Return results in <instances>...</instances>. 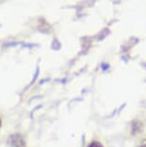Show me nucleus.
I'll return each instance as SVG.
<instances>
[{"label":"nucleus","mask_w":146,"mask_h":147,"mask_svg":"<svg viewBox=\"0 0 146 147\" xmlns=\"http://www.w3.org/2000/svg\"><path fill=\"white\" fill-rule=\"evenodd\" d=\"M12 147H26L25 141L19 136L15 135L12 137Z\"/></svg>","instance_id":"1"},{"label":"nucleus","mask_w":146,"mask_h":147,"mask_svg":"<svg viewBox=\"0 0 146 147\" xmlns=\"http://www.w3.org/2000/svg\"><path fill=\"white\" fill-rule=\"evenodd\" d=\"M142 127H143V125H142L141 123H140V122H139V121L135 122L134 125H133V133H135V134H136V133L140 132L143 129Z\"/></svg>","instance_id":"2"},{"label":"nucleus","mask_w":146,"mask_h":147,"mask_svg":"<svg viewBox=\"0 0 146 147\" xmlns=\"http://www.w3.org/2000/svg\"><path fill=\"white\" fill-rule=\"evenodd\" d=\"M87 147H103V145L100 142H98V141H93Z\"/></svg>","instance_id":"3"},{"label":"nucleus","mask_w":146,"mask_h":147,"mask_svg":"<svg viewBox=\"0 0 146 147\" xmlns=\"http://www.w3.org/2000/svg\"><path fill=\"white\" fill-rule=\"evenodd\" d=\"M139 147H146V138H145V140H143L141 142H140Z\"/></svg>","instance_id":"4"},{"label":"nucleus","mask_w":146,"mask_h":147,"mask_svg":"<svg viewBox=\"0 0 146 147\" xmlns=\"http://www.w3.org/2000/svg\"><path fill=\"white\" fill-rule=\"evenodd\" d=\"M0 126H1V120H0Z\"/></svg>","instance_id":"5"}]
</instances>
